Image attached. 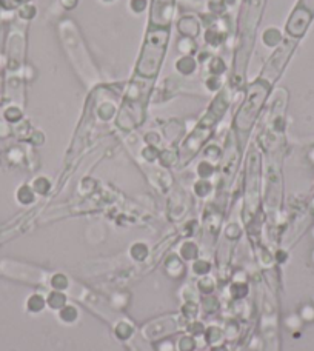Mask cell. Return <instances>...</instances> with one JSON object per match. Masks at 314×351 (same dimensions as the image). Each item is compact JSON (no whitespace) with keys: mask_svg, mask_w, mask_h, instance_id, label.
<instances>
[{"mask_svg":"<svg viewBox=\"0 0 314 351\" xmlns=\"http://www.w3.org/2000/svg\"><path fill=\"white\" fill-rule=\"evenodd\" d=\"M208 69H210V74H213V76H220L223 71L227 69V65H225V62H223L222 59L214 57V59L210 62V65H208Z\"/></svg>","mask_w":314,"mask_h":351,"instance_id":"cell-10","label":"cell"},{"mask_svg":"<svg viewBox=\"0 0 314 351\" xmlns=\"http://www.w3.org/2000/svg\"><path fill=\"white\" fill-rule=\"evenodd\" d=\"M147 7V0H131V10L136 13V14H141Z\"/></svg>","mask_w":314,"mask_h":351,"instance_id":"cell-12","label":"cell"},{"mask_svg":"<svg viewBox=\"0 0 314 351\" xmlns=\"http://www.w3.org/2000/svg\"><path fill=\"white\" fill-rule=\"evenodd\" d=\"M176 69L184 76H190L197 69V62L193 56H184L176 62Z\"/></svg>","mask_w":314,"mask_h":351,"instance_id":"cell-6","label":"cell"},{"mask_svg":"<svg viewBox=\"0 0 314 351\" xmlns=\"http://www.w3.org/2000/svg\"><path fill=\"white\" fill-rule=\"evenodd\" d=\"M270 85L271 83H268L266 80H263L260 77L256 82L251 83L250 90L247 93V99L242 103V107H240V110H239V113L236 116V125L239 128L248 129L253 125L259 110L262 108V105L265 102V97H266L268 91H270Z\"/></svg>","mask_w":314,"mask_h":351,"instance_id":"cell-2","label":"cell"},{"mask_svg":"<svg viewBox=\"0 0 314 351\" xmlns=\"http://www.w3.org/2000/svg\"><path fill=\"white\" fill-rule=\"evenodd\" d=\"M223 39H225V34H223L219 28H208L205 32V43L211 48L219 47L223 42Z\"/></svg>","mask_w":314,"mask_h":351,"instance_id":"cell-7","label":"cell"},{"mask_svg":"<svg viewBox=\"0 0 314 351\" xmlns=\"http://www.w3.org/2000/svg\"><path fill=\"white\" fill-rule=\"evenodd\" d=\"M314 10V8H312ZM312 10H305L303 8V2L296 8V11L293 13V16L290 17L288 20V25H287V32L291 36V37H302L309 25V20L312 17Z\"/></svg>","mask_w":314,"mask_h":351,"instance_id":"cell-4","label":"cell"},{"mask_svg":"<svg viewBox=\"0 0 314 351\" xmlns=\"http://www.w3.org/2000/svg\"><path fill=\"white\" fill-rule=\"evenodd\" d=\"M177 29H179V32H181L184 37L196 39L199 36L200 26H199V22L193 16H185V17H182L181 20H179Z\"/></svg>","mask_w":314,"mask_h":351,"instance_id":"cell-5","label":"cell"},{"mask_svg":"<svg viewBox=\"0 0 314 351\" xmlns=\"http://www.w3.org/2000/svg\"><path fill=\"white\" fill-rule=\"evenodd\" d=\"M174 0H154L151 8V28H168L172 19Z\"/></svg>","mask_w":314,"mask_h":351,"instance_id":"cell-3","label":"cell"},{"mask_svg":"<svg viewBox=\"0 0 314 351\" xmlns=\"http://www.w3.org/2000/svg\"><path fill=\"white\" fill-rule=\"evenodd\" d=\"M177 48L185 56H191L193 53L197 51V43L191 37H181V39H179V42H177Z\"/></svg>","mask_w":314,"mask_h":351,"instance_id":"cell-8","label":"cell"},{"mask_svg":"<svg viewBox=\"0 0 314 351\" xmlns=\"http://www.w3.org/2000/svg\"><path fill=\"white\" fill-rule=\"evenodd\" d=\"M281 42V32L276 28H268L263 32V43L266 47H276Z\"/></svg>","mask_w":314,"mask_h":351,"instance_id":"cell-9","label":"cell"},{"mask_svg":"<svg viewBox=\"0 0 314 351\" xmlns=\"http://www.w3.org/2000/svg\"><path fill=\"white\" fill-rule=\"evenodd\" d=\"M206 88L210 91H213V93H216V91H219L220 90V79H219V76H210L208 77V80H206Z\"/></svg>","mask_w":314,"mask_h":351,"instance_id":"cell-11","label":"cell"},{"mask_svg":"<svg viewBox=\"0 0 314 351\" xmlns=\"http://www.w3.org/2000/svg\"><path fill=\"white\" fill-rule=\"evenodd\" d=\"M169 42L168 28H150L144 42V48L136 66V73L145 79H153L157 76L160 65L163 62L166 47Z\"/></svg>","mask_w":314,"mask_h":351,"instance_id":"cell-1","label":"cell"}]
</instances>
